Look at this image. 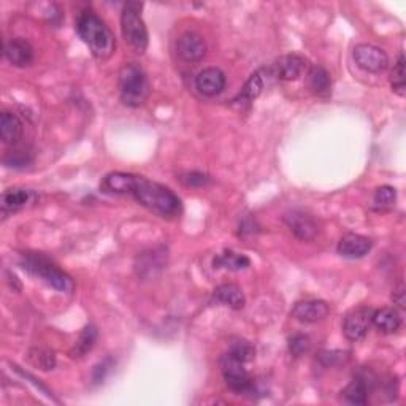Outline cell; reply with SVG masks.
<instances>
[{
	"label": "cell",
	"mask_w": 406,
	"mask_h": 406,
	"mask_svg": "<svg viewBox=\"0 0 406 406\" xmlns=\"http://www.w3.org/2000/svg\"><path fill=\"white\" fill-rule=\"evenodd\" d=\"M130 195L140 203L142 207L148 208L164 219H173L183 212V205L178 195L170 187H167L156 181H151L144 177H137Z\"/></svg>",
	"instance_id": "cell-1"
},
{
	"label": "cell",
	"mask_w": 406,
	"mask_h": 406,
	"mask_svg": "<svg viewBox=\"0 0 406 406\" xmlns=\"http://www.w3.org/2000/svg\"><path fill=\"white\" fill-rule=\"evenodd\" d=\"M76 32L92 56L99 61H107L113 56L116 49V39L104 21L91 10L79 13L76 19Z\"/></svg>",
	"instance_id": "cell-2"
},
{
	"label": "cell",
	"mask_w": 406,
	"mask_h": 406,
	"mask_svg": "<svg viewBox=\"0 0 406 406\" xmlns=\"http://www.w3.org/2000/svg\"><path fill=\"white\" fill-rule=\"evenodd\" d=\"M21 265H23L26 272L34 274L35 278L41 279L43 282H46L49 287L56 289V291L65 294L74 292V279L64 270H61L59 265L54 264L45 254L27 252L21 259Z\"/></svg>",
	"instance_id": "cell-3"
},
{
	"label": "cell",
	"mask_w": 406,
	"mask_h": 406,
	"mask_svg": "<svg viewBox=\"0 0 406 406\" xmlns=\"http://www.w3.org/2000/svg\"><path fill=\"white\" fill-rule=\"evenodd\" d=\"M118 86L121 102L130 108H139L149 99V79L137 62L122 65L118 75Z\"/></svg>",
	"instance_id": "cell-4"
},
{
	"label": "cell",
	"mask_w": 406,
	"mask_h": 406,
	"mask_svg": "<svg viewBox=\"0 0 406 406\" xmlns=\"http://www.w3.org/2000/svg\"><path fill=\"white\" fill-rule=\"evenodd\" d=\"M143 4L127 2L121 11V32L127 45L132 48L137 54H144L148 48L149 37L148 29L142 18Z\"/></svg>",
	"instance_id": "cell-5"
},
{
	"label": "cell",
	"mask_w": 406,
	"mask_h": 406,
	"mask_svg": "<svg viewBox=\"0 0 406 406\" xmlns=\"http://www.w3.org/2000/svg\"><path fill=\"white\" fill-rule=\"evenodd\" d=\"M221 370L227 387L238 395H248L256 390V382L251 378L244 364L227 352L221 357Z\"/></svg>",
	"instance_id": "cell-6"
},
{
	"label": "cell",
	"mask_w": 406,
	"mask_h": 406,
	"mask_svg": "<svg viewBox=\"0 0 406 406\" xmlns=\"http://www.w3.org/2000/svg\"><path fill=\"white\" fill-rule=\"evenodd\" d=\"M376 384V376L370 370H360L354 380L342 390L340 400L347 405H367L368 395Z\"/></svg>",
	"instance_id": "cell-7"
},
{
	"label": "cell",
	"mask_w": 406,
	"mask_h": 406,
	"mask_svg": "<svg viewBox=\"0 0 406 406\" xmlns=\"http://www.w3.org/2000/svg\"><path fill=\"white\" fill-rule=\"evenodd\" d=\"M373 311L370 307H357L345 316L343 333L350 342H360L367 337L373 325Z\"/></svg>",
	"instance_id": "cell-8"
},
{
	"label": "cell",
	"mask_w": 406,
	"mask_h": 406,
	"mask_svg": "<svg viewBox=\"0 0 406 406\" xmlns=\"http://www.w3.org/2000/svg\"><path fill=\"white\" fill-rule=\"evenodd\" d=\"M354 61L368 74H382L389 67V57L386 51L370 45V43H360V45L354 48Z\"/></svg>",
	"instance_id": "cell-9"
},
{
	"label": "cell",
	"mask_w": 406,
	"mask_h": 406,
	"mask_svg": "<svg viewBox=\"0 0 406 406\" xmlns=\"http://www.w3.org/2000/svg\"><path fill=\"white\" fill-rule=\"evenodd\" d=\"M282 221H284L289 230L302 242L315 240L316 235L319 234L317 221L310 213L303 212V209H291V212L284 213Z\"/></svg>",
	"instance_id": "cell-10"
},
{
	"label": "cell",
	"mask_w": 406,
	"mask_h": 406,
	"mask_svg": "<svg viewBox=\"0 0 406 406\" xmlns=\"http://www.w3.org/2000/svg\"><path fill=\"white\" fill-rule=\"evenodd\" d=\"M177 53L186 62H199L207 54L205 39L197 32H184L177 41Z\"/></svg>",
	"instance_id": "cell-11"
},
{
	"label": "cell",
	"mask_w": 406,
	"mask_h": 406,
	"mask_svg": "<svg viewBox=\"0 0 406 406\" xmlns=\"http://www.w3.org/2000/svg\"><path fill=\"white\" fill-rule=\"evenodd\" d=\"M330 313V307L324 300H302L297 302L292 308V317L304 324H315L324 321Z\"/></svg>",
	"instance_id": "cell-12"
},
{
	"label": "cell",
	"mask_w": 406,
	"mask_h": 406,
	"mask_svg": "<svg viewBox=\"0 0 406 406\" xmlns=\"http://www.w3.org/2000/svg\"><path fill=\"white\" fill-rule=\"evenodd\" d=\"M226 74L217 67L203 69L197 78H195V88L207 97H214L217 94H221L224 88H226Z\"/></svg>",
	"instance_id": "cell-13"
},
{
	"label": "cell",
	"mask_w": 406,
	"mask_h": 406,
	"mask_svg": "<svg viewBox=\"0 0 406 406\" xmlns=\"http://www.w3.org/2000/svg\"><path fill=\"white\" fill-rule=\"evenodd\" d=\"M4 56L14 67H27L34 62V46L21 37L6 40L4 45Z\"/></svg>",
	"instance_id": "cell-14"
},
{
	"label": "cell",
	"mask_w": 406,
	"mask_h": 406,
	"mask_svg": "<svg viewBox=\"0 0 406 406\" xmlns=\"http://www.w3.org/2000/svg\"><path fill=\"white\" fill-rule=\"evenodd\" d=\"M373 242L372 238L360 234H346L342 240L338 242L337 251L340 256L346 259H360L367 256L372 251Z\"/></svg>",
	"instance_id": "cell-15"
},
{
	"label": "cell",
	"mask_w": 406,
	"mask_h": 406,
	"mask_svg": "<svg viewBox=\"0 0 406 406\" xmlns=\"http://www.w3.org/2000/svg\"><path fill=\"white\" fill-rule=\"evenodd\" d=\"M304 69H307V59L297 54H287L274 62L273 74L282 81H295L297 78L302 76Z\"/></svg>",
	"instance_id": "cell-16"
},
{
	"label": "cell",
	"mask_w": 406,
	"mask_h": 406,
	"mask_svg": "<svg viewBox=\"0 0 406 406\" xmlns=\"http://www.w3.org/2000/svg\"><path fill=\"white\" fill-rule=\"evenodd\" d=\"M24 126L16 114L4 112L0 114V139L5 144H16L23 137Z\"/></svg>",
	"instance_id": "cell-17"
},
{
	"label": "cell",
	"mask_w": 406,
	"mask_h": 406,
	"mask_svg": "<svg viewBox=\"0 0 406 406\" xmlns=\"http://www.w3.org/2000/svg\"><path fill=\"white\" fill-rule=\"evenodd\" d=\"M37 195L29 189H21V187H13V189H6L2 194V212L14 213L18 209L27 207L29 203H34Z\"/></svg>",
	"instance_id": "cell-18"
},
{
	"label": "cell",
	"mask_w": 406,
	"mask_h": 406,
	"mask_svg": "<svg viewBox=\"0 0 406 406\" xmlns=\"http://www.w3.org/2000/svg\"><path fill=\"white\" fill-rule=\"evenodd\" d=\"M135 175L124 172H113L102 179L100 189L107 194H129L132 191Z\"/></svg>",
	"instance_id": "cell-19"
},
{
	"label": "cell",
	"mask_w": 406,
	"mask_h": 406,
	"mask_svg": "<svg viewBox=\"0 0 406 406\" xmlns=\"http://www.w3.org/2000/svg\"><path fill=\"white\" fill-rule=\"evenodd\" d=\"M213 300L216 303L226 304V307L232 310H242L246 303L244 294L237 284H221L214 289Z\"/></svg>",
	"instance_id": "cell-20"
},
{
	"label": "cell",
	"mask_w": 406,
	"mask_h": 406,
	"mask_svg": "<svg viewBox=\"0 0 406 406\" xmlns=\"http://www.w3.org/2000/svg\"><path fill=\"white\" fill-rule=\"evenodd\" d=\"M373 325L382 333H395L402 327V315L397 308L373 311Z\"/></svg>",
	"instance_id": "cell-21"
},
{
	"label": "cell",
	"mask_w": 406,
	"mask_h": 406,
	"mask_svg": "<svg viewBox=\"0 0 406 406\" xmlns=\"http://www.w3.org/2000/svg\"><path fill=\"white\" fill-rule=\"evenodd\" d=\"M249 265H251L249 257H246L244 254H238L230 249H226L224 252L217 254L213 260L214 270L226 268V270H230V272H242V270H246Z\"/></svg>",
	"instance_id": "cell-22"
},
{
	"label": "cell",
	"mask_w": 406,
	"mask_h": 406,
	"mask_svg": "<svg viewBox=\"0 0 406 406\" xmlns=\"http://www.w3.org/2000/svg\"><path fill=\"white\" fill-rule=\"evenodd\" d=\"M308 84L310 89L313 91L316 96H329L332 89V78L330 74L321 65H315L308 71Z\"/></svg>",
	"instance_id": "cell-23"
},
{
	"label": "cell",
	"mask_w": 406,
	"mask_h": 406,
	"mask_svg": "<svg viewBox=\"0 0 406 406\" xmlns=\"http://www.w3.org/2000/svg\"><path fill=\"white\" fill-rule=\"evenodd\" d=\"M97 337H99V332H97L96 325H92V324L86 325V327L81 332V335H79V338H78L75 347L70 351V357L71 359L84 357V355L92 350L94 345H96Z\"/></svg>",
	"instance_id": "cell-24"
},
{
	"label": "cell",
	"mask_w": 406,
	"mask_h": 406,
	"mask_svg": "<svg viewBox=\"0 0 406 406\" xmlns=\"http://www.w3.org/2000/svg\"><path fill=\"white\" fill-rule=\"evenodd\" d=\"M262 89H264V79L260 76V71H254L248 81H246V84L243 86L242 92L238 94V97L234 99V102H238V104H251L254 99H257L260 96Z\"/></svg>",
	"instance_id": "cell-25"
},
{
	"label": "cell",
	"mask_w": 406,
	"mask_h": 406,
	"mask_svg": "<svg viewBox=\"0 0 406 406\" xmlns=\"http://www.w3.org/2000/svg\"><path fill=\"white\" fill-rule=\"evenodd\" d=\"M27 359L34 367L43 370V372H48V370L56 367V354L48 347H32L27 354Z\"/></svg>",
	"instance_id": "cell-26"
},
{
	"label": "cell",
	"mask_w": 406,
	"mask_h": 406,
	"mask_svg": "<svg viewBox=\"0 0 406 406\" xmlns=\"http://www.w3.org/2000/svg\"><path fill=\"white\" fill-rule=\"evenodd\" d=\"M162 254H164V251L157 252L154 249V251H149V252H143L142 256H139L140 264H137V272H139V274L144 277V274L152 273L151 268H152V270H156V268H162V265H164Z\"/></svg>",
	"instance_id": "cell-27"
},
{
	"label": "cell",
	"mask_w": 406,
	"mask_h": 406,
	"mask_svg": "<svg viewBox=\"0 0 406 406\" xmlns=\"http://www.w3.org/2000/svg\"><path fill=\"white\" fill-rule=\"evenodd\" d=\"M229 354L237 360L243 362V364H248V362L254 360V357H256V347H254L249 342H246V340H237V342L230 345Z\"/></svg>",
	"instance_id": "cell-28"
},
{
	"label": "cell",
	"mask_w": 406,
	"mask_h": 406,
	"mask_svg": "<svg viewBox=\"0 0 406 406\" xmlns=\"http://www.w3.org/2000/svg\"><path fill=\"white\" fill-rule=\"evenodd\" d=\"M390 84H392V91L397 96L405 97V54H398V59L394 64V69L390 71Z\"/></svg>",
	"instance_id": "cell-29"
},
{
	"label": "cell",
	"mask_w": 406,
	"mask_h": 406,
	"mask_svg": "<svg viewBox=\"0 0 406 406\" xmlns=\"http://www.w3.org/2000/svg\"><path fill=\"white\" fill-rule=\"evenodd\" d=\"M32 152H29L24 148H16L6 152L4 164L5 167H10V169H24V167L32 162Z\"/></svg>",
	"instance_id": "cell-30"
},
{
	"label": "cell",
	"mask_w": 406,
	"mask_h": 406,
	"mask_svg": "<svg viewBox=\"0 0 406 406\" xmlns=\"http://www.w3.org/2000/svg\"><path fill=\"white\" fill-rule=\"evenodd\" d=\"M397 200V191L392 186H380L375 191L373 202L378 208H389L392 207Z\"/></svg>",
	"instance_id": "cell-31"
},
{
	"label": "cell",
	"mask_w": 406,
	"mask_h": 406,
	"mask_svg": "<svg viewBox=\"0 0 406 406\" xmlns=\"http://www.w3.org/2000/svg\"><path fill=\"white\" fill-rule=\"evenodd\" d=\"M178 179H179V183H183L187 187H203L212 183V178H209L207 173L197 172V170L181 173Z\"/></svg>",
	"instance_id": "cell-32"
},
{
	"label": "cell",
	"mask_w": 406,
	"mask_h": 406,
	"mask_svg": "<svg viewBox=\"0 0 406 406\" xmlns=\"http://www.w3.org/2000/svg\"><path fill=\"white\" fill-rule=\"evenodd\" d=\"M310 338L307 335H294L289 340V351L294 355V357H300L304 352L310 350Z\"/></svg>",
	"instance_id": "cell-33"
},
{
	"label": "cell",
	"mask_w": 406,
	"mask_h": 406,
	"mask_svg": "<svg viewBox=\"0 0 406 406\" xmlns=\"http://www.w3.org/2000/svg\"><path fill=\"white\" fill-rule=\"evenodd\" d=\"M113 367V360L110 357H107L105 360H102L100 364H97L96 367H94V372H92V380L96 384L102 382L105 378H107V375L110 373V370Z\"/></svg>",
	"instance_id": "cell-34"
},
{
	"label": "cell",
	"mask_w": 406,
	"mask_h": 406,
	"mask_svg": "<svg viewBox=\"0 0 406 406\" xmlns=\"http://www.w3.org/2000/svg\"><path fill=\"white\" fill-rule=\"evenodd\" d=\"M405 284L403 282H400V284H398L395 289H394V294H392V300H394V303L397 304L398 308H402V310H405L406 308V300H405Z\"/></svg>",
	"instance_id": "cell-35"
}]
</instances>
